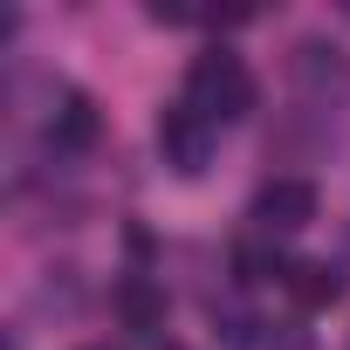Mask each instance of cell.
I'll list each match as a JSON object with an SVG mask.
<instances>
[{
  "mask_svg": "<svg viewBox=\"0 0 350 350\" xmlns=\"http://www.w3.org/2000/svg\"><path fill=\"white\" fill-rule=\"evenodd\" d=\"M186 110H200L206 124L247 117V110H254V76H247V62L227 55V49L193 55V69H186Z\"/></svg>",
  "mask_w": 350,
  "mask_h": 350,
  "instance_id": "1",
  "label": "cell"
},
{
  "mask_svg": "<svg viewBox=\"0 0 350 350\" xmlns=\"http://www.w3.org/2000/svg\"><path fill=\"white\" fill-rule=\"evenodd\" d=\"M158 151H165V165L172 172H206V158H213V124L200 117V110H186V103H172V110H158Z\"/></svg>",
  "mask_w": 350,
  "mask_h": 350,
  "instance_id": "2",
  "label": "cell"
},
{
  "mask_svg": "<svg viewBox=\"0 0 350 350\" xmlns=\"http://www.w3.org/2000/svg\"><path fill=\"white\" fill-rule=\"evenodd\" d=\"M316 220V186L309 179H268L254 193V227L261 234H295Z\"/></svg>",
  "mask_w": 350,
  "mask_h": 350,
  "instance_id": "3",
  "label": "cell"
},
{
  "mask_svg": "<svg viewBox=\"0 0 350 350\" xmlns=\"http://www.w3.org/2000/svg\"><path fill=\"white\" fill-rule=\"evenodd\" d=\"M110 309H117V323L137 329V336H158V329H165V288H158L151 275H124V282L110 288Z\"/></svg>",
  "mask_w": 350,
  "mask_h": 350,
  "instance_id": "4",
  "label": "cell"
},
{
  "mask_svg": "<svg viewBox=\"0 0 350 350\" xmlns=\"http://www.w3.org/2000/svg\"><path fill=\"white\" fill-rule=\"evenodd\" d=\"M103 137V117H96V103L83 96V90H69L62 103H55V117H49V144L55 151H90Z\"/></svg>",
  "mask_w": 350,
  "mask_h": 350,
  "instance_id": "5",
  "label": "cell"
},
{
  "mask_svg": "<svg viewBox=\"0 0 350 350\" xmlns=\"http://www.w3.org/2000/svg\"><path fill=\"white\" fill-rule=\"evenodd\" d=\"M288 295H295L302 309H329V302L343 295V275H336L329 261H295V268H288Z\"/></svg>",
  "mask_w": 350,
  "mask_h": 350,
  "instance_id": "6",
  "label": "cell"
},
{
  "mask_svg": "<svg viewBox=\"0 0 350 350\" xmlns=\"http://www.w3.org/2000/svg\"><path fill=\"white\" fill-rule=\"evenodd\" d=\"M234 275H241V282H275V275L288 282V261H282L275 247H261V241H241V247H234Z\"/></svg>",
  "mask_w": 350,
  "mask_h": 350,
  "instance_id": "7",
  "label": "cell"
},
{
  "mask_svg": "<svg viewBox=\"0 0 350 350\" xmlns=\"http://www.w3.org/2000/svg\"><path fill=\"white\" fill-rule=\"evenodd\" d=\"M295 69H302L309 83H343V55L323 49V42H302V49H295Z\"/></svg>",
  "mask_w": 350,
  "mask_h": 350,
  "instance_id": "8",
  "label": "cell"
},
{
  "mask_svg": "<svg viewBox=\"0 0 350 350\" xmlns=\"http://www.w3.org/2000/svg\"><path fill=\"white\" fill-rule=\"evenodd\" d=\"M83 350H110V343H83Z\"/></svg>",
  "mask_w": 350,
  "mask_h": 350,
  "instance_id": "9",
  "label": "cell"
}]
</instances>
